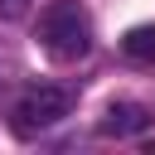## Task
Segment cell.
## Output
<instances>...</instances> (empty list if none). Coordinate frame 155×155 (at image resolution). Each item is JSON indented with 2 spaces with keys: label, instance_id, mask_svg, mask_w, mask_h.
<instances>
[{
  "label": "cell",
  "instance_id": "7a4b0ae2",
  "mask_svg": "<svg viewBox=\"0 0 155 155\" xmlns=\"http://www.w3.org/2000/svg\"><path fill=\"white\" fill-rule=\"evenodd\" d=\"M68 111H73V92H68V87H53V82H39V87H29V92L15 102V131H24V136L48 131V126H58Z\"/></svg>",
  "mask_w": 155,
  "mask_h": 155
},
{
  "label": "cell",
  "instance_id": "5b68a950",
  "mask_svg": "<svg viewBox=\"0 0 155 155\" xmlns=\"http://www.w3.org/2000/svg\"><path fill=\"white\" fill-rule=\"evenodd\" d=\"M34 0H0V19H24Z\"/></svg>",
  "mask_w": 155,
  "mask_h": 155
},
{
  "label": "cell",
  "instance_id": "3957f363",
  "mask_svg": "<svg viewBox=\"0 0 155 155\" xmlns=\"http://www.w3.org/2000/svg\"><path fill=\"white\" fill-rule=\"evenodd\" d=\"M140 126H145V111H140V107H131V102L111 107V111H107V121H102V131H107V136H126V131H140Z\"/></svg>",
  "mask_w": 155,
  "mask_h": 155
},
{
  "label": "cell",
  "instance_id": "277c9868",
  "mask_svg": "<svg viewBox=\"0 0 155 155\" xmlns=\"http://www.w3.org/2000/svg\"><path fill=\"white\" fill-rule=\"evenodd\" d=\"M121 48H126V58H136V63H155V24H136V29L121 39Z\"/></svg>",
  "mask_w": 155,
  "mask_h": 155
},
{
  "label": "cell",
  "instance_id": "6da1fadb",
  "mask_svg": "<svg viewBox=\"0 0 155 155\" xmlns=\"http://www.w3.org/2000/svg\"><path fill=\"white\" fill-rule=\"evenodd\" d=\"M39 44L58 58V63H73L92 48V15L78 5V0H53L44 15H39Z\"/></svg>",
  "mask_w": 155,
  "mask_h": 155
}]
</instances>
